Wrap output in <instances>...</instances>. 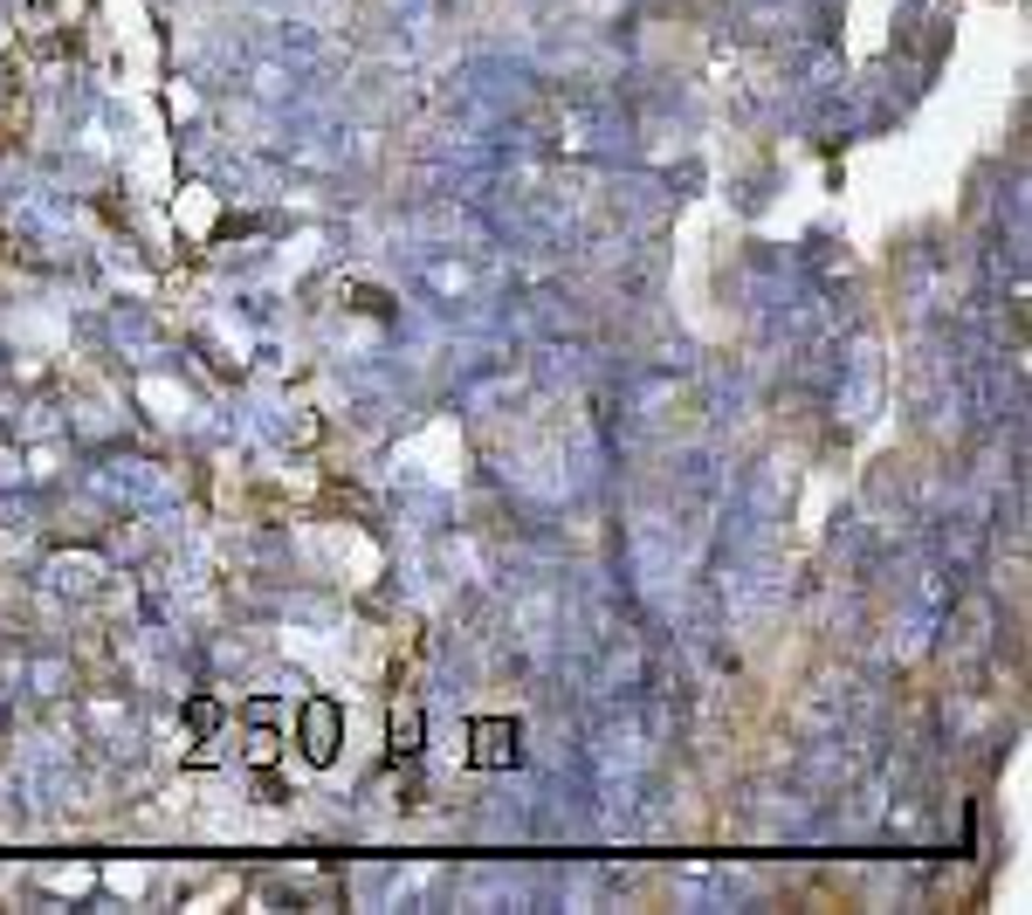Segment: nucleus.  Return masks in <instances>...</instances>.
I'll list each match as a JSON object with an SVG mask.
<instances>
[{"label": "nucleus", "mask_w": 1032, "mask_h": 915, "mask_svg": "<svg viewBox=\"0 0 1032 915\" xmlns=\"http://www.w3.org/2000/svg\"><path fill=\"white\" fill-rule=\"evenodd\" d=\"M517 757V722H475V764H510Z\"/></svg>", "instance_id": "nucleus-1"}, {"label": "nucleus", "mask_w": 1032, "mask_h": 915, "mask_svg": "<svg viewBox=\"0 0 1032 915\" xmlns=\"http://www.w3.org/2000/svg\"><path fill=\"white\" fill-rule=\"evenodd\" d=\"M331 730H338V709H331V702H318V709H310V757H331L338 751V743H331Z\"/></svg>", "instance_id": "nucleus-2"}]
</instances>
